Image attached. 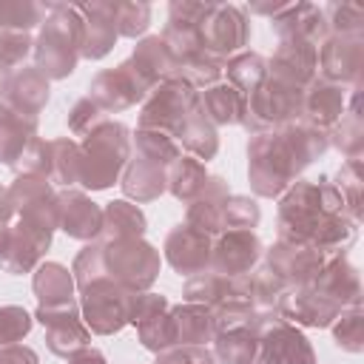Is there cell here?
<instances>
[{
	"label": "cell",
	"instance_id": "ab89813d",
	"mask_svg": "<svg viewBox=\"0 0 364 364\" xmlns=\"http://www.w3.org/2000/svg\"><path fill=\"white\" fill-rule=\"evenodd\" d=\"M100 122H105L102 108H100V105H94L88 97H85V100H80V102L71 108V114H68V125H71V131H74V134H88V131H94Z\"/></svg>",
	"mask_w": 364,
	"mask_h": 364
},
{
	"label": "cell",
	"instance_id": "d6986e66",
	"mask_svg": "<svg viewBox=\"0 0 364 364\" xmlns=\"http://www.w3.org/2000/svg\"><path fill=\"white\" fill-rule=\"evenodd\" d=\"M228 188L219 176H208L205 188L193 196L191 208H188V222L191 228L202 230V233H222V208L228 202Z\"/></svg>",
	"mask_w": 364,
	"mask_h": 364
},
{
	"label": "cell",
	"instance_id": "f546056e",
	"mask_svg": "<svg viewBox=\"0 0 364 364\" xmlns=\"http://www.w3.org/2000/svg\"><path fill=\"white\" fill-rule=\"evenodd\" d=\"M228 77H230V85L239 88L247 100L267 80V68H264V60L259 54H242V57L228 63Z\"/></svg>",
	"mask_w": 364,
	"mask_h": 364
},
{
	"label": "cell",
	"instance_id": "7402d4cb",
	"mask_svg": "<svg viewBox=\"0 0 364 364\" xmlns=\"http://www.w3.org/2000/svg\"><path fill=\"white\" fill-rule=\"evenodd\" d=\"M199 108L216 125L242 122V117H245V94L239 88H233L230 82H213V85L205 88V97H202Z\"/></svg>",
	"mask_w": 364,
	"mask_h": 364
},
{
	"label": "cell",
	"instance_id": "8fae6325",
	"mask_svg": "<svg viewBox=\"0 0 364 364\" xmlns=\"http://www.w3.org/2000/svg\"><path fill=\"white\" fill-rule=\"evenodd\" d=\"M151 91V85L136 74V68L131 63H122L114 71H102L91 88H88V100L100 108H114L122 111L128 105H134L136 100H142Z\"/></svg>",
	"mask_w": 364,
	"mask_h": 364
},
{
	"label": "cell",
	"instance_id": "7a4b0ae2",
	"mask_svg": "<svg viewBox=\"0 0 364 364\" xmlns=\"http://www.w3.org/2000/svg\"><path fill=\"white\" fill-rule=\"evenodd\" d=\"M282 239L327 247L341 239V196L330 185L299 182L279 205Z\"/></svg>",
	"mask_w": 364,
	"mask_h": 364
},
{
	"label": "cell",
	"instance_id": "484cf974",
	"mask_svg": "<svg viewBox=\"0 0 364 364\" xmlns=\"http://www.w3.org/2000/svg\"><path fill=\"white\" fill-rule=\"evenodd\" d=\"M34 293L40 299V307L68 304V301H74V276L63 264L46 262L34 273Z\"/></svg>",
	"mask_w": 364,
	"mask_h": 364
},
{
	"label": "cell",
	"instance_id": "44dd1931",
	"mask_svg": "<svg viewBox=\"0 0 364 364\" xmlns=\"http://www.w3.org/2000/svg\"><path fill=\"white\" fill-rule=\"evenodd\" d=\"M171 321H173V338L176 344H196L202 347L205 341H210L216 336V327H213V316H210V307L205 304H179V307H171Z\"/></svg>",
	"mask_w": 364,
	"mask_h": 364
},
{
	"label": "cell",
	"instance_id": "4fadbf2b",
	"mask_svg": "<svg viewBox=\"0 0 364 364\" xmlns=\"http://www.w3.org/2000/svg\"><path fill=\"white\" fill-rule=\"evenodd\" d=\"M165 256L182 276L202 273L210 264V236L191 225H179L165 239Z\"/></svg>",
	"mask_w": 364,
	"mask_h": 364
},
{
	"label": "cell",
	"instance_id": "4dcf8cb0",
	"mask_svg": "<svg viewBox=\"0 0 364 364\" xmlns=\"http://www.w3.org/2000/svg\"><path fill=\"white\" fill-rule=\"evenodd\" d=\"M77 173H80V145H74L71 139H54L48 179L60 185H71L77 182Z\"/></svg>",
	"mask_w": 364,
	"mask_h": 364
},
{
	"label": "cell",
	"instance_id": "83f0119b",
	"mask_svg": "<svg viewBox=\"0 0 364 364\" xmlns=\"http://www.w3.org/2000/svg\"><path fill=\"white\" fill-rule=\"evenodd\" d=\"M176 136H179L182 145H185L193 156H199V159H210V156L216 154V148H219L213 122L202 114V108H196V111L182 122V128H179Z\"/></svg>",
	"mask_w": 364,
	"mask_h": 364
},
{
	"label": "cell",
	"instance_id": "7bdbcfd3",
	"mask_svg": "<svg viewBox=\"0 0 364 364\" xmlns=\"http://www.w3.org/2000/svg\"><path fill=\"white\" fill-rule=\"evenodd\" d=\"M71 364H105V355L100 350H82L71 358Z\"/></svg>",
	"mask_w": 364,
	"mask_h": 364
},
{
	"label": "cell",
	"instance_id": "30bf717a",
	"mask_svg": "<svg viewBox=\"0 0 364 364\" xmlns=\"http://www.w3.org/2000/svg\"><path fill=\"white\" fill-rule=\"evenodd\" d=\"M37 318L43 321L46 327V341H48V350L54 355H63V358H74L77 353H82L88 347V327L80 321V310H77V301H68V304H54V307H40L37 310Z\"/></svg>",
	"mask_w": 364,
	"mask_h": 364
},
{
	"label": "cell",
	"instance_id": "277c9868",
	"mask_svg": "<svg viewBox=\"0 0 364 364\" xmlns=\"http://www.w3.org/2000/svg\"><path fill=\"white\" fill-rule=\"evenodd\" d=\"M128 159V131L119 122H100L94 131L85 134V142L80 145V173L77 182L91 191L108 188L119 168Z\"/></svg>",
	"mask_w": 364,
	"mask_h": 364
},
{
	"label": "cell",
	"instance_id": "1f68e13d",
	"mask_svg": "<svg viewBox=\"0 0 364 364\" xmlns=\"http://www.w3.org/2000/svg\"><path fill=\"white\" fill-rule=\"evenodd\" d=\"M304 114L316 125H327L341 114V91L333 85H313L304 97Z\"/></svg>",
	"mask_w": 364,
	"mask_h": 364
},
{
	"label": "cell",
	"instance_id": "603a6c76",
	"mask_svg": "<svg viewBox=\"0 0 364 364\" xmlns=\"http://www.w3.org/2000/svg\"><path fill=\"white\" fill-rule=\"evenodd\" d=\"M34 131H37V117H26L0 105V162L6 165L17 162Z\"/></svg>",
	"mask_w": 364,
	"mask_h": 364
},
{
	"label": "cell",
	"instance_id": "d4e9b609",
	"mask_svg": "<svg viewBox=\"0 0 364 364\" xmlns=\"http://www.w3.org/2000/svg\"><path fill=\"white\" fill-rule=\"evenodd\" d=\"M122 191H125L131 199H136V202H151V199H156V196L165 191V168L156 165V162H151V159L136 156V159L128 165L125 176H122Z\"/></svg>",
	"mask_w": 364,
	"mask_h": 364
},
{
	"label": "cell",
	"instance_id": "b9f144b4",
	"mask_svg": "<svg viewBox=\"0 0 364 364\" xmlns=\"http://www.w3.org/2000/svg\"><path fill=\"white\" fill-rule=\"evenodd\" d=\"M0 364H37V353L23 344H6L0 347Z\"/></svg>",
	"mask_w": 364,
	"mask_h": 364
},
{
	"label": "cell",
	"instance_id": "ffe728a7",
	"mask_svg": "<svg viewBox=\"0 0 364 364\" xmlns=\"http://www.w3.org/2000/svg\"><path fill=\"white\" fill-rule=\"evenodd\" d=\"M77 11L82 17V46H80V54L88 57V60H97V57L108 54V48L117 40V28H114L108 3L80 6Z\"/></svg>",
	"mask_w": 364,
	"mask_h": 364
},
{
	"label": "cell",
	"instance_id": "8992f818",
	"mask_svg": "<svg viewBox=\"0 0 364 364\" xmlns=\"http://www.w3.org/2000/svg\"><path fill=\"white\" fill-rule=\"evenodd\" d=\"M196 108H199V100H196L193 85L185 82L182 77H171L148 91V102L139 114V128H151V131L176 136L182 122Z\"/></svg>",
	"mask_w": 364,
	"mask_h": 364
},
{
	"label": "cell",
	"instance_id": "ee69618b",
	"mask_svg": "<svg viewBox=\"0 0 364 364\" xmlns=\"http://www.w3.org/2000/svg\"><path fill=\"white\" fill-rule=\"evenodd\" d=\"M9 239H11V225H9V222H0V256H3L6 247H9Z\"/></svg>",
	"mask_w": 364,
	"mask_h": 364
},
{
	"label": "cell",
	"instance_id": "60d3db41",
	"mask_svg": "<svg viewBox=\"0 0 364 364\" xmlns=\"http://www.w3.org/2000/svg\"><path fill=\"white\" fill-rule=\"evenodd\" d=\"M154 364H216L213 355L205 350V347H196V344H185V347H171V350H162L156 355Z\"/></svg>",
	"mask_w": 364,
	"mask_h": 364
},
{
	"label": "cell",
	"instance_id": "9c48e42d",
	"mask_svg": "<svg viewBox=\"0 0 364 364\" xmlns=\"http://www.w3.org/2000/svg\"><path fill=\"white\" fill-rule=\"evenodd\" d=\"M199 37L205 54L222 60L225 54L242 48L247 43V20L239 6H210L199 23Z\"/></svg>",
	"mask_w": 364,
	"mask_h": 364
},
{
	"label": "cell",
	"instance_id": "3957f363",
	"mask_svg": "<svg viewBox=\"0 0 364 364\" xmlns=\"http://www.w3.org/2000/svg\"><path fill=\"white\" fill-rule=\"evenodd\" d=\"M82 46V17L74 6H51V17L43 23L40 40L34 46L37 71L48 80L68 77L77 65Z\"/></svg>",
	"mask_w": 364,
	"mask_h": 364
},
{
	"label": "cell",
	"instance_id": "74e56055",
	"mask_svg": "<svg viewBox=\"0 0 364 364\" xmlns=\"http://www.w3.org/2000/svg\"><path fill=\"white\" fill-rule=\"evenodd\" d=\"M28 330H31V316L23 307H17V304L0 307V347L20 341Z\"/></svg>",
	"mask_w": 364,
	"mask_h": 364
},
{
	"label": "cell",
	"instance_id": "ba28073f",
	"mask_svg": "<svg viewBox=\"0 0 364 364\" xmlns=\"http://www.w3.org/2000/svg\"><path fill=\"white\" fill-rule=\"evenodd\" d=\"M131 296L134 293H128L125 287H119L108 276L94 279L88 287H82V316H85V324L94 333H100V336H111V333L122 330L128 324Z\"/></svg>",
	"mask_w": 364,
	"mask_h": 364
},
{
	"label": "cell",
	"instance_id": "f1b7e54d",
	"mask_svg": "<svg viewBox=\"0 0 364 364\" xmlns=\"http://www.w3.org/2000/svg\"><path fill=\"white\" fill-rule=\"evenodd\" d=\"M216 355L225 361V364H247L253 355H256V336L247 330V327H236V330H225V333H216Z\"/></svg>",
	"mask_w": 364,
	"mask_h": 364
},
{
	"label": "cell",
	"instance_id": "4316f807",
	"mask_svg": "<svg viewBox=\"0 0 364 364\" xmlns=\"http://www.w3.org/2000/svg\"><path fill=\"white\" fill-rule=\"evenodd\" d=\"M205 182H208V171L193 156H176L165 168V188L182 202H193V196L205 188Z\"/></svg>",
	"mask_w": 364,
	"mask_h": 364
},
{
	"label": "cell",
	"instance_id": "2e32d148",
	"mask_svg": "<svg viewBox=\"0 0 364 364\" xmlns=\"http://www.w3.org/2000/svg\"><path fill=\"white\" fill-rule=\"evenodd\" d=\"M48 242H51V230H43L26 219H17L11 225V239H9L6 253L0 256V264L9 273H26L37 264V259L43 256Z\"/></svg>",
	"mask_w": 364,
	"mask_h": 364
},
{
	"label": "cell",
	"instance_id": "6da1fadb",
	"mask_svg": "<svg viewBox=\"0 0 364 364\" xmlns=\"http://www.w3.org/2000/svg\"><path fill=\"white\" fill-rule=\"evenodd\" d=\"M324 142L313 128L287 125L273 134H256L247 145L250 156V185L259 196H279L290 179L321 154Z\"/></svg>",
	"mask_w": 364,
	"mask_h": 364
},
{
	"label": "cell",
	"instance_id": "e575fe53",
	"mask_svg": "<svg viewBox=\"0 0 364 364\" xmlns=\"http://www.w3.org/2000/svg\"><path fill=\"white\" fill-rule=\"evenodd\" d=\"M108 11H111L117 34H125V37L145 31L148 17H151V9L145 3H114V6L108 3Z\"/></svg>",
	"mask_w": 364,
	"mask_h": 364
},
{
	"label": "cell",
	"instance_id": "7c38bea8",
	"mask_svg": "<svg viewBox=\"0 0 364 364\" xmlns=\"http://www.w3.org/2000/svg\"><path fill=\"white\" fill-rule=\"evenodd\" d=\"M259 239L250 230H222L210 245V267L222 276H245L259 259Z\"/></svg>",
	"mask_w": 364,
	"mask_h": 364
},
{
	"label": "cell",
	"instance_id": "836d02e7",
	"mask_svg": "<svg viewBox=\"0 0 364 364\" xmlns=\"http://www.w3.org/2000/svg\"><path fill=\"white\" fill-rule=\"evenodd\" d=\"M31 51V40L26 31H6L0 28V82L14 74V68L23 63V57Z\"/></svg>",
	"mask_w": 364,
	"mask_h": 364
},
{
	"label": "cell",
	"instance_id": "9a60e30c",
	"mask_svg": "<svg viewBox=\"0 0 364 364\" xmlns=\"http://www.w3.org/2000/svg\"><path fill=\"white\" fill-rule=\"evenodd\" d=\"M48 102V80L37 68H17L0 82V105L37 117V111Z\"/></svg>",
	"mask_w": 364,
	"mask_h": 364
},
{
	"label": "cell",
	"instance_id": "ac0fdd59",
	"mask_svg": "<svg viewBox=\"0 0 364 364\" xmlns=\"http://www.w3.org/2000/svg\"><path fill=\"white\" fill-rule=\"evenodd\" d=\"M316 65V51L304 37H284L270 68H273V80L299 88L304 80H310Z\"/></svg>",
	"mask_w": 364,
	"mask_h": 364
},
{
	"label": "cell",
	"instance_id": "e0dca14e",
	"mask_svg": "<svg viewBox=\"0 0 364 364\" xmlns=\"http://www.w3.org/2000/svg\"><path fill=\"white\" fill-rule=\"evenodd\" d=\"M57 225L74 239H94L102 228V210L80 191L57 193Z\"/></svg>",
	"mask_w": 364,
	"mask_h": 364
},
{
	"label": "cell",
	"instance_id": "cb8c5ba5",
	"mask_svg": "<svg viewBox=\"0 0 364 364\" xmlns=\"http://www.w3.org/2000/svg\"><path fill=\"white\" fill-rule=\"evenodd\" d=\"M142 230H145V216L136 205L119 199L102 210V228H100L102 245L117 242V239H139Z\"/></svg>",
	"mask_w": 364,
	"mask_h": 364
},
{
	"label": "cell",
	"instance_id": "5b68a950",
	"mask_svg": "<svg viewBox=\"0 0 364 364\" xmlns=\"http://www.w3.org/2000/svg\"><path fill=\"white\" fill-rule=\"evenodd\" d=\"M105 276L128 293L145 290L159 273V253L142 239H117L102 245Z\"/></svg>",
	"mask_w": 364,
	"mask_h": 364
},
{
	"label": "cell",
	"instance_id": "52a82bcc",
	"mask_svg": "<svg viewBox=\"0 0 364 364\" xmlns=\"http://www.w3.org/2000/svg\"><path fill=\"white\" fill-rule=\"evenodd\" d=\"M299 105H301V94L299 88L293 85H284L273 77H267L247 100H245V117L242 122L262 134L267 128H276V125H287L296 114H299Z\"/></svg>",
	"mask_w": 364,
	"mask_h": 364
},
{
	"label": "cell",
	"instance_id": "f35d334b",
	"mask_svg": "<svg viewBox=\"0 0 364 364\" xmlns=\"http://www.w3.org/2000/svg\"><path fill=\"white\" fill-rule=\"evenodd\" d=\"M168 299L165 296H156V293H134L131 296V307H128V321L131 324H142L145 318L168 310Z\"/></svg>",
	"mask_w": 364,
	"mask_h": 364
},
{
	"label": "cell",
	"instance_id": "d6a6232c",
	"mask_svg": "<svg viewBox=\"0 0 364 364\" xmlns=\"http://www.w3.org/2000/svg\"><path fill=\"white\" fill-rule=\"evenodd\" d=\"M168 310H171V307H168ZM168 310H162V313L145 318L142 324H136V330H139V341H142L148 350L162 353V350L176 347V338H173V321H171V313H168Z\"/></svg>",
	"mask_w": 364,
	"mask_h": 364
},
{
	"label": "cell",
	"instance_id": "8d00e7d4",
	"mask_svg": "<svg viewBox=\"0 0 364 364\" xmlns=\"http://www.w3.org/2000/svg\"><path fill=\"white\" fill-rule=\"evenodd\" d=\"M77 273V287H88L94 279H102L105 276V259H102V245H88L82 247V253L77 256L74 262V270Z\"/></svg>",
	"mask_w": 364,
	"mask_h": 364
},
{
	"label": "cell",
	"instance_id": "5bb4252c",
	"mask_svg": "<svg viewBox=\"0 0 364 364\" xmlns=\"http://www.w3.org/2000/svg\"><path fill=\"white\" fill-rule=\"evenodd\" d=\"M267 267L287 284H307L318 276L321 270V250L301 245V242H287L282 239L270 256H267Z\"/></svg>",
	"mask_w": 364,
	"mask_h": 364
},
{
	"label": "cell",
	"instance_id": "d590c367",
	"mask_svg": "<svg viewBox=\"0 0 364 364\" xmlns=\"http://www.w3.org/2000/svg\"><path fill=\"white\" fill-rule=\"evenodd\" d=\"M259 222V205L247 196H228L222 208V230H250Z\"/></svg>",
	"mask_w": 364,
	"mask_h": 364
}]
</instances>
